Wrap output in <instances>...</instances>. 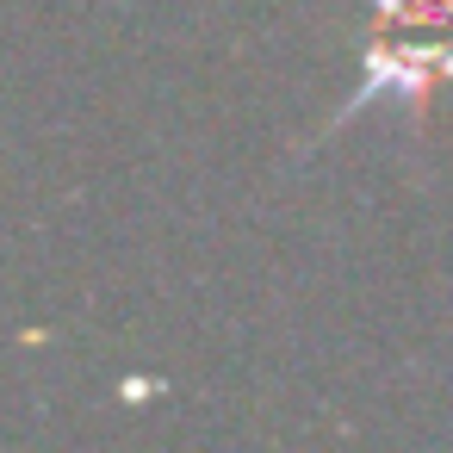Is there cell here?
<instances>
[{"label": "cell", "instance_id": "6da1fadb", "mask_svg": "<svg viewBox=\"0 0 453 453\" xmlns=\"http://www.w3.org/2000/svg\"><path fill=\"white\" fill-rule=\"evenodd\" d=\"M434 88H453V0H372V32L360 50V88L335 106L329 131L379 100H403L422 125Z\"/></svg>", "mask_w": 453, "mask_h": 453}]
</instances>
